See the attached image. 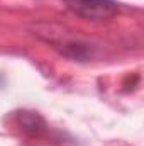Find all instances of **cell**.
Segmentation results:
<instances>
[{
  "mask_svg": "<svg viewBox=\"0 0 144 146\" xmlns=\"http://www.w3.org/2000/svg\"><path fill=\"white\" fill-rule=\"evenodd\" d=\"M65 3L73 14L88 21H108L119 12L114 0H65Z\"/></svg>",
  "mask_w": 144,
  "mask_h": 146,
  "instance_id": "1",
  "label": "cell"
}]
</instances>
